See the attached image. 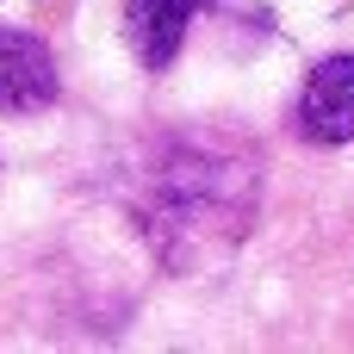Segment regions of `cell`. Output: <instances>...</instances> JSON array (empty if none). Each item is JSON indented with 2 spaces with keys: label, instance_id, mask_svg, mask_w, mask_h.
Returning <instances> with one entry per match:
<instances>
[{
  "label": "cell",
  "instance_id": "obj_1",
  "mask_svg": "<svg viewBox=\"0 0 354 354\" xmlns=\"http://www.w3.org/2000/svg\"><path fill=\"white\" fill-rule=\"evenodd\" d=\"M255 218V174L212 149H180L156 168L143 230L174 274H199L243 243Z\"/></svg>",
  "mask_w": 354,
  "mask_h": 354
},
{
  "label": "cell",
  "instance_id": "obj_2",
  "mask_svg": "<svg viewBox=\"0 0 354 354\" xmlns=\"http://www.w3.org/2000/svg\"><path fill=\"white\" fill-rule=\"evenodd\" d=\"M56 56L44 37L19 31V25H0V112L6 118H25V112H44L56 100Z\"/></svg>",
  "mask_w": 354,
  "mask_h": 354
},
{
  "label": "cell",
  "instance_id": "obj_3",
  "mask_svg": "<svg viewBox=\"0 0 354 354\" xmlns=\"http://www.w3.org/2000/svg\"><path fill=\"white\" fill-rule=\"evenodd\" d=\"M299 137L354 143V56H324L299 93Z\"/></svg>",
  "mask_w": 354,
  "mask_h": 354
},
{
  "label": "cell",
  "instance_id": "obj_4",
  "mask_svg": "<svg viewBox=\"0 0 354 354\" xmlns=\"http://www.w3.org/2000/svg\"><path fill=\"white\" fill-rule=\"evenodd\" d=\"M212 0H124V44H131V56L156 75V68H168L174 56H180V44H187V25L205 12Z\"/></svg>",
  "mask_w": 354,
  "mask_h": 354
}]
</instances>
